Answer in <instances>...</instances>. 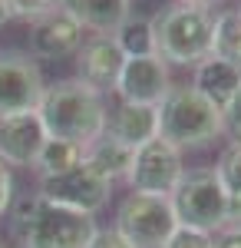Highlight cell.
Wrapping results in <instances>:
<instances>
[{
	"label": "cell",
	"instance_id": "obj_1",
	"mask_svg": "<svg viewBox=\"0 0 241 248\" xmlns=\"http://www.w3.org/2000/svg\"><path fill=\"white\" fill-rule=\"evenodd\" d=\"M37 113L50 139H66L76 142L79 149H86L106 133V119H109L106 93L93 90L79 77L46 83Z\"/></svg>",
	"mask_w": 241,
	"mask_h": 248
},
{
	"label": "cell",
	"instance_id": "obj_2",
	"mask_svg": "<svg viewBox=\"0 0 241 248\" xmlns=\"http://www.w3.org/2000/svg\"><path fill=\"white\" fill-rule=\"evenodd\" d=\"M7 215L20 248H86L99 229L93 215L46 202L40 192L14 199Z\"/></svg>",
	"mask_w": 241,
	"mask_h": 248
},
{
	"label": "cell",
	"instance_id": "obj_3",
	"mask_svg": "<svg viewBox=\"0 0 241 248\" xmlns=\"http://www.w3.org/2000/svg\"><path fill=\"white\" fill-rule=\"evenodd\" d=\"M211 20L215 14L198 3L172 0L152 17L155 53L168 66H195L211 53Z\"/></svg>",
	"mask_w": 241,
	"mask_h": 248
},
{
	"label": "cell",
	"instance_id": "obj_4",
	"mask_svg": "<svg viewBox=\"0 0 241 248\" xmlns=\"http://www.w3.org/2000/svg\"><path fill=\"white\" fill-rule=\"evenodd\" d=\"M159 136L185 149H205L211 146L218 136H225L222 109L215 103H208L192 83L172 86L168 96L159 103Z\"/></svg>",
	"mask_w": 241,
	"mask_h": 248
},
{
	"label": "cell",
	"instance_id": "obj_5",
	"mask_svg": "<svg viewBox=\"0 0 241 248\" xmlns=\"http://www.w3.org/2000/svg\"><path fill=\"white\" fill-rule=\"evenodd\" d=\"M168 202H172V212H175L179 225L208 232V235H215L218 229H225L231 222V205H228V195H225L222 182H218L215 166L185 169L175 192L168 195Z\"/></svg>",
	"mask_w": 241,
	"mask_h": 248
},
{
	"label": "cell",
	"instance_id": "obj_6",
	"mask_svg": "<svg viewBox=\"0 0 241 248\" xmlns=\"http://www.w3.org/2000/svg\"><path fill=\"white\" fill-rule=\"evenodd\" d=\"M112 229L132 248H166L172 232L179 229V218L172 212L168 195L129 192L116 209V225Z\"/></svg>",
	"mask_w": 241,
	"mask_h": 248
},
{
	"label": "cell",
	"instance_id": "obj_7",
	"mask_svg": "<svg viewBox=\"0 0 241 248\" xmlns=\"http://www.w3.org/2000/svg\"><path fill=\"white\" fill-rule=\"evenodd\" d=\"M37 192L46 202H56V205H66V209L83 212V215H93L96 218V212H103L106 202H109L112 182H106V179L83 159V162H76L73 169L60 172V175L40 179Z\"/></svg>",
	"mask_w": 241,
	"mask_h": 248
},
{
	"label": "cell",
	"instance_id": "obj_8",
	"mask_svg": "<svg viewBox=\"0 0 241 248\" xmlns=\"http://www.w3.org/2000/svg\"><path fill=\"white\" fill-rule=\"evenodd\" d=\"M185 175V159L182 149L166 142L162 136L142 142L132 153V166H129V182L132 192H146V195H172L179 179Z\"/></svg>",
	"mask_w": 241,
	"mask_h": 248
},
{
	"label": "cell",
	"instance_id": "obj_9",
	"mask_svg": "<svg viewBox=\"0 0 241 248\" xmlns=\"http://www.w3.org/2000/svg\"><path fill=\"white\" fill-rule=\"evenodd\" d=\"M43 73L30 53L0 50V119L37 109L43 99Z\"/></svg>",
	"mask_w": 241,
	"mask_h": 248
},
{
	"label": "cell",
	"instance_id": "obj_10",
	"mask_svg": "<svg viewBox=\"0 0 241 248\" xmlns=\"http://www.w3.org/2000/svg\"><path fill=\"white\" fill-rule=\"evenodd\" d=\"M172 90V73L168 63L159 53L149 57H126L122 73L116 79V90L122 103H139V106H159Z\"/></svg>",
	"mask_w": 241,
	"mask_h": 248
},
{
	"label": "cell",
	"instance_id": "obj_11",
	"mask_svg": "<svg viewBox=\"0 0 241 248\" xmlns=\"http://www.w3.org/2000/svg\"><path fill=\"white\" fill-rule=\"evenodd\" d=\"M50 136L37 109L0 119V162L10 169H33L40 149Z\"/></svg>",
	"mask_w": 241,
	"mask_h": 248
},
{
	"label": "cell",
	"instance_id": "obj_12",
	"mask_svg": "<svg viewBox=\"0 0 241 248\" xmlns=\"http://www.w3.org/2000/svg\"><path fill=\"white\" fill-rule=\"evenodd\" d=\"M83 27L76 23L63 7L53 14L30 20V57L33 60H63L79 53L83 46Z\"/></svg>",
	"mask_w": 241,
	"mask_h": 248
},
{
	"label": "cell",
	"instance_id": "obj_13",
	"mask_svg": "<svg viewBox=\"0 0 241 248\" xmlns=\"http://www.w3.org/2000/svg\"><path fill=\"white\" fill-rule=\"evenodd\" d=\"M122 63H126V53L119 50L116 37L83 40L79 57H76V77L83 83H90L93 90H99V93H112L116 79L122 73Z\"/></svg>",
	"mask_w": 241,
	"mask_h": 248
},
{
	"label": "cell",
	"instance_id": "obj_14",
	"mask_svg": "<svg viewBox=\"0 0 241 248\" xmlns=\"http://www.w3.org/2000/svg\"><path fill=\"white\" fill-rule=\"evenodd\" d=\"M106 136L129 149H139L142 142L159 136V106H139L119 99V106L106 119Z\"/></svg>",
	"mask_w": 241,
	"mask_h": 248
},
{
	"label": "cell",
	"instance_id": "obj_15",
	"mask_svg": "<svg viewBox=\"0 0 241 248\" xmlns=\"http://www.w3.org/2000/svg\"><path fill=\"white\" fill-rule=\"evenodd\" d=\"M60 7L96 37H112L132 14V0H63Z\"/></svg>",
	"mask_w": 241,
	"mask_h": 248
},
{
	"label": "cell",
	"instance_id": "obj_16",
	"mask_svg": "<svg viewBox=\"0 0 241 248\" xmlns=\"http://www.w3.org/2000/svg\"><path fill=\"white\" fill-rule=\"evenodd\" d=\"M192 86H195L208 103H215L218 109H225L228 99L235 96V90L241 86V70L208 53L202 63L192 66Z\"/></svg>",
	"mask_w": 241,
	"mask_h": 248
},
{
	"label": "cell",
	"instance_id": "obj_17",
	"mask_svg": "<svg viewBox=\"0 0 241 248\" xmlns=\"http://www.w3.org/2000/svg\"><path fill=\"white\" fill-rule=\"evenodd\" d=\"M132 153H136V149H129V146H122V142H116V139H109V136L103 133L96 142H90V146L83 149V159H86L106 182H119V179L129 175Z\"/></svg>",
	"mask_w": 241,
	"mask_h": 248
},
{
	"label": "cell",
	"instance_id": "obj_18",
	"mask_svg": "<svg viewBox=\"0 0 241 248\" xmlns=\"http://www.w3.org/2000/svg\"><path fill=\"white\" fill-rule=\"evenodd\" d=\"M211 57L241 70V14L222 10L211 20Z\"/></svg>",
	"mask_w": 241,
	"mask_h": 248
},
{
	"label": "cell",
	"instance_id": "obj_19",
	"mask_svg": "<svg viewBox=\"0 0 241 248\" xmlns=\"http://www.w3.org/2000/svg\"><path fill=\"white\" fill-rule=\"evenodd\" d=\"M116 43H119V50L126 53V57H149V53H155V37H152V17H129L122 20V27L112 33Z\"/></svg>",
	"mask_w": 241,
	"mask_h": 248
},
{
	"label": "cell",
	"instance_id": "obj_20",
	"mask_svg": "<svg viewBox=\"0 0 241 248\" xmlns=\"http://www.w3.org/2000/svg\"><path fill=\"white\" fill-rule=\"evenodd\" d=\"M76 162H83V149H79L76 142L46 139L43 149H40V155H37V162H33V169H37L40 179H46V175H60V172L73 169Z\"/></svg>",
	"mask_w": 241,
	"mask_h": 248
},
{
	"label": "cell",
	"instance_id": "obj_21",
	"mask_svg": "<svg viewBox=\"0 0 241 248\" xmlns=\"http://www.w3.org/2000/svg\"><path fill=\"white\" fill-rule=\"evenodd\" d=\"M215 172L228 195V205H231V222H241V142H228Z\"/></svg>",
	"mask_w": 241,
	"mask_h": 248
},
{
	"label": "cell",
	"instance_id": "obj_22",
	"mask_svg": "<svg viewBox=\"0 0 241 248\" xmlns=\"http://www.w3.org/2000/svg\"><path fill=\"white\" fill-rule=\"evenodd\" d=\"M7 3V10H10V17L17 20H37L43 17V14H53V10H60V3L63 0H3Z\"/></svg>",
	"mask_w": 241,
	"mask_h": 248
},
{
	"label": "cell",
	"instance_id": "obj_23",
	"mask_svg": "<svg viewBox=\"0 0 241 248\" xmlns=\"http://www.w3.org/2000/svg\"><path fill=\"white\" fill-rule=\"evenodd\" d=\"M166 248H211V235L198 229H188V225H179L172 232V238L166 242Z\"/></svg>",
	"mask_w": 241,
	"mask_h": 248
},
{
	"label": "cell",
	"instance_id": "obj_24",
	"mask_svg": "<svg viewBox=\"0 0 241 248\" xmlns=\"http://www.w3.org/2000/svg\"><path fill=\"white\" fill-rule=\"evenodd\" d=\"M222 123H225V136L231 142H241V86L235 90V96L228 99V106L222 109Z\"/></svg>",
	"mask_w": 241,
	"mask_h": 248
},
{
	"label": "cell",
	"instance_id": "obj_25",
	"mask_svg": "<svg viewBox=\"0 0 241 248\" xmlns=\"http://www.w3.org/2000/svg\"><path fill=\"white\" fill-rule=\"evenodd\" d=\"M211 248H241V222H228L211 235Z\"/></svg>",
	"mask_w": 241,
	"mask_h": 248
},
{
	"label": "cell",
	"instance_id": "obj_26",
	"mask_svg": "<svg viewBox=\"0 0 241 248\" xmlns=\"http://www.w3.org/2000/svg\"><path fill=\"white\" fill-rule=\"evenodd\" d=\"M86 248H132V245H129V242H126V238H122L116 229H96Z\"/></svg>",
	"mask_w": 241,
	"mask_h": 248
},
{
	"label": "cell",
	"instance_id": "obj_27",
	"mask_svg": "<svg viewBox=\"0 0 241 248\" xmlns=\"http://www.w3.org/2000/svg\"><path fill=\"white\" fill-rule=\"evenodd\" d=\"M10 205H14V172L0 162V218L10 212Z\"/></svg>",
	"mask_w": 241,
	"mask_h": 248
},
{
	"label": "cell",
	"instance_id": "obj_28",
	"mask_svg": "<svg viewBox=\"0 0 241 248\" xmlns=\"http://www.w3.org/2000/svg\"><path fill=\"white\" fill-rule=\"evenodd\" d=\"M185 3H198V7H205V10H211V7H222L225 0H185Z\"/></svg>",
	"mask_w": 241,
	"mask_h": 248
},
{
	"label": "cell",
	"instance_id": "obj_29",
	"mask_svg": "<svg viewBox=\"0 0 241 248\" xmlns=\"http://www.w3.org/2000/svg\"><path fill=\"white\" fill-rule=\"evenodd\" d=\"M7 20H10V10H7V3H3V0H0V27H3V23H7Z\"/></svg>",
	"mask_w": 241,
	"mask_h": 248
},
{
	"label": "cell",
	"instance_id": "obj_30",
	"mask_svg": "<svg viewBox=\"0 0 241 248\" xmlns=\"http://www.w3.org/2000/svg\"><path fill=\"white\" fill-rule=\"evenodd\" d=\"M0 248H7V245H3V235H0Z\"/></svg>",
	"mask_w": 241,
	"mask_h": 248
},
{
	"label": "cell",
	"instance_id": "obj_31",
	"mask_svg": "<svg viewBox=\"0 0 241 248\" xmlns=\"http://www.w3.org/2000/svg\"><path fill=\"white\" fill-rule=\"evenodd\" d=\"M238 14H241V3H238Z\"/></svg>",
	"mask_w": 241,
	"mask_h": 248
}]
</instances>
